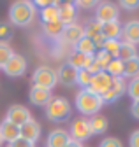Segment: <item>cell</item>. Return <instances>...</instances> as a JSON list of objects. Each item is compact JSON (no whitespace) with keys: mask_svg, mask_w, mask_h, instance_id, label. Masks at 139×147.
Listing matches in <instances>:
<instances>
[{"mask_svg":"<svg viewBox=\"0 0 139 147\" xmlns=\"http://www.w3.org/2000/svg\"><path fill=\"white\" fill-rule=\"evenodd\" d=\"M37 11L33 2H28V0H20V2H14L9 7V20L12 25L16 26H27L33 21Z\"/></svg>","mask_w":139,"mask_h":147,"instance_id":"6da1fadb","label":"cell"},{"mask_svg":"<svg viewBox=\"0 0 139 147\" xmlns=\"http://www.w3.org/2000/svg\"><path fill=\"white\" fill-rule=\"evenodd\" d=\"M102 105H104L102 98L99 95L92 93V91H88V89H81L76 95V109L83 116H95V114H99V110H100Z\"/></svg>","mask_w":139,"mask_h":147,"instance_id":"7a4b0ae2","label":"cell"},{"mask_svg":"<svg viewBox=\"0 0 139 147\" xmlns=\"http://www.w3.org/2000/svg\"><path fill=\"white\" fill-rule=\"evenodd\" d=\"M69 116H71V103H69V100L63 98V96L51 98L49 103L46 105V117L49 121L62 123V121H67Z\"/></svg>","mask_w":139,"mask_h":147,"instance_id":"3957f363","label":"cell"},{"mask_svg":"<svg viewBox=\"0 0 139 147\" xmlns=\"http://www.w3.org/2000/svg\"><path fill=\"white\" fill-rule=\"evenodd\" d=\"M32 82H33V86H37V88H42V89H49L51 91V89L57 86V82H58L57 72L51 68V67L42 65V67L35 68V72L32 74Z\"/></svg>","mask_w":139,"mask_h":147,"instance_id":"277c9868","label":"cell"},{"mask_svg":"<svg viewBox=\"0 0 139 147\" xmlns=\"http://www.w3.org/2000/svg\"><path fill=\"white\" fill-rule=\"evenodd\" d=\"M95 21H99L100 25L118 21V7L111 2H99V5L95 7Z\"/></svg>","mask_w":139,"mask_h":147,"instance_id":"5b68a950","label":"cell"},{"mask_svg":"<svg viewBox=\"0 0 139 147\" xmlns=\"http://www.w3.org/2000/svg\"><path fill=\"white\" fill-rule=\"evenodd\" d=\"M92 135H93V133H92V128H90L88 119L79 117V119L72 121V124H71V135H69L72 140H76V142L81 144V142H84V140H88Z\"/></svg>","mask_w":139,"mask_h":147,"instance_id":"8992f818","label":"cell"},{"mask_svg":"<svg viewBox=\"0 0 139 147\" xmlns=\"http://www.w3.org/2000/svg\"><path fill=\"white\" fill-rule=\"evenodd\" d=\"M2 70L5 72V76L9 77H20L25 74L27 70V60L21 56V54H12L11 60L2 67Z\"/></svg>","mask_w":139,"mask_h":147,"instance_id":"52a82bcc","label":"cell"},{"mask_svg":"<svg viewBox=\"0 0 139 147\" xmlns=\"http://www.w3.org/2000/svg\"><path fill=\"white\" fill-rule=\"evenodd\" d=\"M5 119H7L9 123L16 124V126H23L27 121L32 119V116H30V110H28L27 107H23V105H11V107L7 109Z\"/></svg>","mask_w":139,"mask_h":147,"instance_id":"ba28073f","label":"cell"},{"mask_svg":"<svg viewBox=\"0 0 139 147\" xmlns=\"http://www.w3.org/2000/svg\"><path fill=\"white\" fill-rule=\"evenodd\" d=\"M111 81H113V77L109 76L108 72H99L97 76L92 77V82H90V86H88V91H92V93L102 96V95L109 89Z\"/></svg>","mask_w":139,"mask_h":147,"instance_id":"9c48e42d","label":"cell"},{"mask_svg":"<svg viewBox=\"0 0 139 147\" xmlns=\"http://www.w3.org/2000/svg\"><path fill=\"white\" fill-rule=\"evenodd\" d=\"M125 89H127V84H125V79L123 77H113L109 89L100 98H102L104 103H106V102H116L121 95L125 93Z\"/></svg>","mask_w":139,"mask_h":147,"instance_id":"30bf717a","label":"cell"},{"mask_svg":"<svg viewBox=\"0 0 139 147\" xmlns=\"http://www.w3.org/2000/svg\"><path fill=\"white\" fill-rule=\"evenodd\" d=\"M20 137L32 142V144H35L39 140V137H41V124L35 119L27 121L23 126H20Z\"/></svg>","mask_w":139,"mask_h":147,"instance_id":"8fae6325","label":"cell"},{"mask_svg":"<svg viewBox=\"0 0 139 147\" xmlns=\"http://www.w3.org/2000/svg\"><path fill=\"white\" fill-rule=\"evenodd\" d=\"M28 96H30V102L33 105H37V107H46L49 103V100L53 98L49 89H42V88H37V86H32L30 88Z\"/></svg>","mask_w":139,"mask_h":147,"instance_id":"7c38bea8","label":"cell"},{"mask_svg":"<svg viewBox=\"0 0 139 147\" xmlns=\"http://www.w3.org/2000/svg\"><path fill=\"white\" fill-rule=\"evenodd\" d=\"M76 18V5L72 2H62L58 4V20L62 25H72Z\"/></svg>","mask_w":139,"mask_h":147,"instance_id":"4fadbf2b","label":"cell"},{"mask_svg":"<svg viewBox=\"0 0 139 147\" xmlns=\"http://www.w3.org/2000/svg\"><path fill=\"white\" fill-rule=\"evenodd\" d=\"M121 37H123V42L136 46L139 42V21L132 20V21L125 23V26H121Z\"/></svg>","mask_w":139,"mask_h":147,"instance_id":"5bb4252c","label":"cell"},{"mask_svg":"<svg viewBox=\"0 0 139 147\" xmlns=\"http://www.w3.org/2000/svg\"><path fill=\"white\" fill-rule=\"evenodd\" d=\"M76 77H78V70L74 67H71L69 63H63L58 68V72H57V79L63 86H72V84H76Z\"/></svg>","mask_w":139,"mask_h":147,"instance_id":"9a60e30c","label":"cell"},{"mask_svg":"<svg viewBox=\"0 0 139 147\" xmlns=\"http://www.w3.org/2000/svg\"><path fill=\"white\" fill-rule=\"evenodd\" d=\"M0 137H2V142L5 140L7 144H11L12 140L20 138V126H16V124L9 123L7 119H4L0 123Z\"/></svg>","mask_w":139,"mask_h":147,"instance_id":"2e32d148","label":"cell"},{"mask_svg":"<svg viewBox=\"0 0 139 147\" xmlns=\"http://www.w3.org/2000/svg\"><path fill=\"white\" fill-rule=\"evenodd\" d=\"M69 142H71V137H69V133L65 130H53L49 135H48V147H65Z\"/></svg>","mask_w":139,"mask_h":147,"instance_id":"e0dca14e","label":"cell"},{"mask_svg":"<svg viewBox=\"0 0 139 147\" xmlns=\"http://www.w3.org/2000/svg\"><path fill=\"white\" fill-rule=\"evenodd\" d=\"M60 37H62L65 42L76 44L79 39H83V37H84V32H83V26H79V25L72 23V25H67V26L63 28V32H62V35H60Z\"/></svg>","mask_w":139,"mask_h":147,"instance_id":"ac0fdd59","label":"cell"},{"mask_svg":"<svg viewBox=\"0 0 139 147\" xmlns=\"http://www.w3.org/2000/svg\"><path fill=\"white\" fill-rule=\"evenodd\" d=\"M102 35L106 37V40L108 39H113V40H120V37H121V25L118 21H111V23H104L102 25Z\"/></svg>","mask_w":139,"mask_h":147,"instance_id":"d6986e66","label":"cell"},{"mask_svg":"<svg viewBox=\"0 0 139 147\" xmlns=\"http://www.w3.org/2000/svg\"><path fill=\"white\" fill-rule=\"evenodd\" d=\"M74 53H79V54H84V56H93L95 54V44L92 42V39H88V37H83V39H79L76 44H74Z\"/></svg>","mask_w":139,"mask_h":147,"instance_id":"ffe728a7","label":"cell"},{"mask_svg":"<svg viewBox=\"0 0 139 147\" xmlns=\"http://www.w3.org/2000/svg\"><path fill=\"white\" fill-rule=\"evenodd\" d=\"M92 61H93V56H84V54H79V53H72L67 63L74 67L76 70H81V68H88Z\"/></svg>","mask_w":139,"mask_h":147,"instance_id":"44dd1931","label":"cell"},{"mask_svg":"<svg viewBox=\"0 0 139 147\" xmlns=\"http://www.w3.org/2000/svg\"><path fill=\"white\" fill-rule=\"evenodd\" d=\"M90 123V128H92V133L93 135H99V133H104L108 130V119L104 117L102 114H95L88 119Z\"/></svg>","mask_w":139,"mask_h":147,"instance_id":"7402d4cb","label":"cell"},{"mask_svg":"<svg viewBox=\"0 0 139 147\" xmlns=\"http://www.w3.org/2000/svg\"><path fill=\"white\" fill-rule=\"evenodd\" d=\"M58 4H60V2H55L53 5L41 9L42 25H44V23H57V21H60V20H58Z\"/></svg>","mask_w":139,"mask_h":147,"instance_id":"603a6c76","label":"cell"},{"mask_svg":"<svg viewBox=\"0 0 139 147\" xmlns=\"http://www.w3.org/2000/svg\"><path fill=\"white\" fill-rule=\"evenodd\" d=\"M137 56V49L134 44H129V42H121L120 44V51H118V60L121 61H129L132 58Z\"/></svg>","mask_w":139,"mask_h":147,"instance_id":"cb8c5ba5","label":"cell"},{"mask_svg":"<svg viewBox=\"0 0 139 147\" xmlns=\"http://www.w3.org/2000/svg\"><path fill=\"white\" fill-rule=\"evenodd\" d=\"M123 77H139V56L129 60V61H123Z\"/></svg>","mask_w":139,"mask_h":147,"instance_id":"d4e9b609","label":"cell"},{"mask_svg":"<svg viewBox=\"0 0 139 147\" xmlns=\"http://www.w3.org/2000/svg\"><path fill=\"white\" fill-rule=\"evenodd\" d=\"M104 72H108L111 77H123V61L118 58H113Z\"/></svg>","mask_w":139,"mask_h":147,"instance_id":"484cf974","label":"cell"},{"mask_svg":"<svg viewBox=\"0 0 139 147\" xmlns=\"http://www.w3.org/2000/svg\"><path fill=\"white\" fill-rule=\"evenodd\" d=\"M42 28H44V33H46L48 37L55 39V37H60V35H62V32H63L65 25H62L60 21H57V23H44V25H42Z\"/></svg>","mask_w":139,"mask_h":147,"instance_id":"4316f807","label":"cell"},{"mask_svg":"<svg viewBox=\"0 0 139 147\" xmlns=\"http://www.w3.org/2000/svg\"><path fill=\"white\" fill-rule=\"evenodd\" d=\"M102 25L99 23V21H95V20H92V21H88L84 26H83V32H84V37H88V39H93V37H97V35H100L102 32Z\"/></svg>","mask_w":139,"mask_h":147,"instance_id":"83f0119b","label":"cell"},{"mask_svg":"<svg viewBox=\"0 0 139 147\" xmlns=\"http://www.w3.org/2000/svg\"><path fill=\"white\" fill-rule=\"evenodd\" d=\"M93 60H95V63L100 67V70L104 72V70H106V67L109 65V61H111L113 58H111V56H109V54L104 51V49H97V53L93 54Z\"/></svg>","mask_w":139,"mask_h":147,"instance_id":"f1b7e54d","label":"cell"},{"mask_svg":"<svg viewBox=\"0 0 139 147\" xmlns=\"http://www.w3.org/2000/svg\"><path fill=\"white\" fill-rule=\"evenodd\" d=\"M92 77H93V76H92L88 70L81 68V70H78L76 84H79V86H81V89H88V86H90V82H92Z\"/></svg>","mask_w":139,"mask_h":147,"instance_id":"f546056e","label":"cell"},{"mask_svg":"<svg viewBox=\"0 0 139 147\" xmlns=\"http://www.w3.org/2000/svg\"><path fill=\"white\" fill-rule=\"evenodd\" d=\"M120 44H121V40H113V39H108L106 42H104V46H102V49L106 51L111 58H118V51H120Z\"/></svg>","mask_w":139,"mask_h":147,"instance_id":"4dcf8cb0","label":"cell"},{"mask_svg":"<svg viewBox=\"0 0 139 147\" xmlns=\"http://www.w3.org/2000/svg\"><path fill=\"white\" fill-rule=\"evenodd\" d=\"M127 95L132 98V102H139V77L130 79V82L127 84Z\"/></svg>","mask_w":139,"mask_h":147,"instance_id":"1f68e13d","label":"cell"},{"mask_svg":"<svg viewBox=\"0 0 139 147\" xmlns=\"http://www.w3.org/2000/svg\"><path fill=\"white\" fill-rule=\"evenodd\" d=\"M12 49H11V46L9 44H0V68H2L9 60H11V56H12Z\"/></svg>","mask_w":139,"mask_h":147,"instance_id":"d6a6232c","label":"cell"},{"mask_svg":"<svg viewBox=\"0 0 139 147\" xmlns=\"http://www.w3.org/2000/svg\"><path fill=\"white\" fill-rule=\"evenodd\" d=\"M12 37V26L9 23H0V44H7Z\"/></svg>","mask_w":139,"mask_h":147,"instance_id":"836d02e7","label":"cell"},{"mask_svg":"<svg viewBox=\"0 0 139 147\" xmlns=\"http://www.w3.org/2000/svg\"><path fill=\"white\" fill-rule=\"evenodd\" d=\"M74 5H76V9L78 7L79 9H95L99 5V2H97V0H78Z\"/></svg>","mask_w":139,"mask_h":147,"instance_id":"e575fe53","label":"cell"},{"mask_svg":"<svg viewBox=\"0 0 139 147\" xmlns=\"http://www.w3.org/2000/svg\"><path fill=\"white\" fill-rule=\"evenodd\" d=\"M120 7L127 11H136L139 9V0H120Z\"/></svg>","mask_w":139,"mask_h":147,"instance_id":"d590c367","label":"cell"},{"mask_svg":"<svg viewBox=\"0 0 139 147\" xmlns=\"http://www.w3.org/2000/svg\"><path fill=\"white\" fill-rule=\"evenodd\" d=\"M99 147H121V142L114 137H109V138H104Z\"/></svg>","mask_w":139,"mask_h":147,"instance_id":"8d00e7d4","label":"cell"},{"mask_svg":"<svg viewBox=\"0 0 139 147\" xmlns=\"http://www.w3.org/2000/svg\"><path fill=\"white\" fill-rule=\"evenodd\" d=\"M7 147H33V144L20 137V138H16V140H12L11 144H7Z\"/></svg>","mask_w":139,"mask_h":147,"instance_id":"74e56055","label":"cell"},{"mask_svg":"<svg viewBox=\"0 0 139 147\" xmlns=\"http://www.w3.org/2000/svg\"><path fill=\"white\" fill-rule=\"evenodd\" d=\"M129 147H139V130L132 131L129 137Z\"/></svg>","mask_w":139,"mask_h":147,"instance_id":"f35d334b","label":"cell"},{"mask_svg":"<svg viewBox=\"0 0 139 147\" xmlns=\"http://www.w3.org/2000/svg\"><path fill=\"white\" fill-rule=\"evenodd\" d=\"M55 2H57V0H55ZM55 2H53V0H35V2H33V5H35V7H41V9H44V7L53 5Z\"/></svg>","mask_w":139,"mask_h":147,"instance_id":"ab89813d","label":"cell"},{"mask_svg":"<svg viewBox=\"0 0 139 147\" xmlns=\"http://www.w3.org/2000/svg\"><path fill=\"white\" fill-rule=\"evenodd\" d=\"M130 112H132V116H134L136 119H139V102H132V105H130Z\"/></svg>","mask_w":139,"mask_h":147,"instance_id":"60d3db41","label":"cell"},{"mask_svg":"<svg viewBox=\"0 0 139 147\" xmlns=\"http://www.w3.org/2000/svg\"><path fill=\"white\" fill-rule=\"evenodd\" d=\"M65 147H83V144H79V142H76V140H72V138H71V142H69Z\"/></svg>","mask_w":139,"mask_h":147,"instance_id":"b9f144b4","label":"cell"},{"mask_svg":"<svg viewBox=\"0 0 139 147\" xmlns=\"http://www.w3.org/2000/svg\"><path fill=\"white\" fill-rule=\"evenodd\" d=\"M0 144H2V137H0Z\"/></svg>","mask_w":139,"mask_h":147,"instance_id":"7bdbcfd3","label":"cell"}]
</instances>
